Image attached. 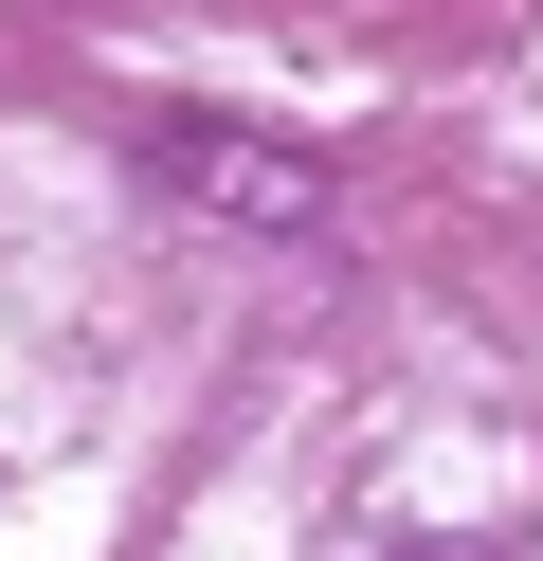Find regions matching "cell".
<instances>
[{
    "label": "cell",
    "mask_w": 543,
    "mask_h": 561,
    "mask_svg": "<svg viewBox=\"0 0 543 561\" xmlns=\"http://www.w3.org/2000/svg\"><path fill=\"white\" fill-rule=\"evenodd\" d=\"M145 182L200 199V218H236V236H326V163L253 146V127H163V146H145Z\"/></svg>",
    "instance_id": "obj_1"
},
{
    "label": "cell",
    "mask_w": 543,
    "mask_h": 561,
    "mask_svg": "<svg viewBox=\"0 0 543 561\" xmlns=\"http://www.w3.org/2000/svg\"><path fill=\"white\" fill-rule=\"evenodd\" d=\"M417 561H471V543H417Z\"/></svg>",
    "instance_id": "obj_2"
}]
</instances>
